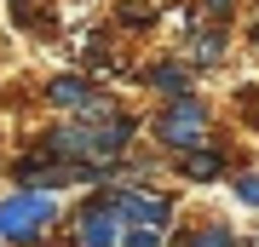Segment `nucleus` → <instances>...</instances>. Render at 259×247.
Here are the masks:
<instances>
[{
    "mask_svg": "<svg viewBox=\"0 0 259 247\" xmlns=\"http://www.w3.org/2000/svg\"><path fill=\"white\" fill-rule=\"evenodd\" d=\"M127 247H161L156 230H127Z\"/></svg>",
    "mask_w": 259,
    "mask_h": 247,
    "instance_id": "obj_9",
    "label": "nucleus"
},
{
    "mask_svg": "<svg viewBox=\"0 0 259 247\" xmlns=\"http://www.w3.org/2000/svg\"><path fill=\"white\" fill-rule=\"evenodd\" d=\"M202 121H207V110H202L196 98H173V110L161 115L156 132H161L173 150H196V144H202Z\"/></svg>",
    "mask_w": 259,
    "mask_h": 247,
    "instance_id": "obj_2",
    "label": "nucleus"
},
{
    "mask_svg": "<svg viewBox=\"0 0 259 247\" xmlns=\"http://www.w3.org/2000/svg\"><path fill=\"white\" fill-rule=\"evenodd\" d=\"M207 12H219V18H225V12H231V0H207Z\"/></svg>",
    "mask_w": 259,
    "mask_h": 247,
    "instance_id": "obj_11",
    "label": "nucleus"
},
{
    "mask_svg": "<svg viewBox=\"0 0 259 247\" xmlns=\"http://www.w3.org/2000/svg\"><path fill=\"white\" fill-rule=\"evenodd\" d=\"M40 224H52V195L18 190V195H6V202H0V236H6V241L29 247V241L40 236Z\"/></svg>",
    "mask_w": 259,
    "mask_h": 247,
    "instance_id": "obj_1",
    "label": "nucleus"
},
{
    "mask_svg": "<svg viewBox=\"0 0 259 247\" xmlns=\"http://www.w3.org/2000/svg\"><path fill=\"white\" fill-rule=\"evenodd\" d=\"M236 195H242V202H248V207H259V173H248V178H236Z\"/></svg>",
    "mask_w": 259,
    "mask_h": 247,
    "instance_id": "obj_8",
    "label": "nucleus"
},
{
    "mask_svg": "<svg viewBox=\"0 0 259 247\" xmlns=\"http://www.w3.org/2000/svg\"><path fill=\"white\" fill-rule=\"evenodd\" d=\"M185 247H225V230L213 224V230H202V236H196V241H185Z\"/></svg>",
    "mask_w": 259,
    "mask_h": 247,
    "instance_id": "obj_10",
    "label": "nucleus"
},
{
    "mask_svg": "<svg viewBox=\"0 0 259 247\" xmlns=\"http://www.w3.org/2000/svg\"><path fill=\"white\" fill-rule=\"evenodd\" d=\"M115 236H121V213L110 202L81 213V247H115Z\"/></svg>",
    "mask_w": 259,
    "mask_h": 247,
    "instance_id": "obj_4",
    "label": "nucleus"
},
{
    "mask_svg": "<svg viewBox=\"0 0 259 247\" xmlns=\"http://www.w3.org/2000/svg\"><path fill=\"white\" fill-rule=\"evenodd\" d=\"M47 98H52V104H64V110H81V115L98 104V98H93V86H87L81 75H58V81L47 86Z\"/></svg>",
    "mask_w": 259,
    "mask_h": 247,
    "instance_id": "obj_5",
    "label": "nucleus"
},
{
    "mask_svg": "<svg viewBox=\"0 0 259 247\" xmlns=\"http://www.w3.org/2000/svg\"><path fill=\"white\" fill-rule=\"evenodd\" d=\"M253 40H259V23H253Z\"/></svg>",
    "mask_w": 259,
    "mask_h": 247,
    "instance_id": "obj_12",
    "label": "nucleus"
},
{
    "mask_svg": "<svg viewBox=\"0 0 259 247\" xmlns=\"http://www.w3.org/2000/svg\"><path fill=\"white\" fill-rule=\"evenodd\" d=\"M144 81H150V86H161V92H173V98H185V69H173V64H161V69H150Z\"/></svg>",
    "mask_w": 259,
    "mask_h": 247,
    "instance_id": "obj_6",
    "label": "nucleus"
},
{
    "mask_svg": "<svg viewBox=\"0 0 259 247\" xmlns=\"http://www.w3.org/2000/svg\"><path fill=\"white\" fill-rule=\"evenodd\" d=\"M185 178H219V156H185Z\"/></svg>",
    "mask_w": 259,
    "mask_h": 247,
    "instance_id": "obj_7",
    "label": "nucleus"
},
{
    "mask_svg": "<svg viewBox=\"0 0 259 247\" xmlns=\"http://www.w3.org/2000/svg\"><path fill=\"white\" fill-rule=\"evenodd\" d=\"M110 207L121 213V219H133L139 230H161V224H167V213H173V207L161 202V195H139V190H121V195H110Z\"/></svg>",
    "mask_w": 259,
    "mask_h": 247,
    "instance_id": "obj_3",
    "label": "nucleus"
}]
</instances>
